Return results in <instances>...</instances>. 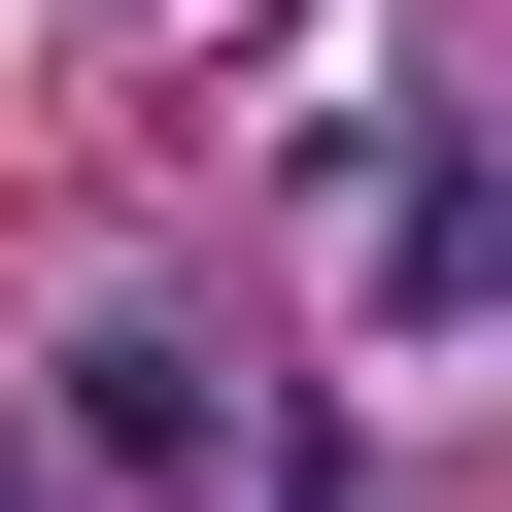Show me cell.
Returning <instances> with one entry per match:
<instances>
[{"instance_id":"6da1fadb","label":"cell","mask_w":512,"mask_h":512,"mask_svg":"<svg viewBox=\"0 0 512 512\" xmlns=\"http://www.w3.org/2000/svg\"><path fill=\"white\" fill-rule=\"evenodd\" d=\"M342 239H376V308H410V342H478V308H512V171H478V137H376V171H342Z\"/></svg>"},{"instance_id":"7a4b0ae2","label":"cell","mask_w":512,"mask_h":512,"mask_svg":"<svg viewBox=\"0 0 512 512\" xmlns=\"http://www.w3.org/2000/svg\"><path fill=\"white\" fill-rule=\"evenodd\" d=\"M69 444H103V478H205V444H239V376H205L171 308H103V342H69Z\"/></svg>"},{"instance_id":"3957f363","label":"cell","mask_w":512,"mask_h":512,"mask_svg":"<svg viewBox=\"0 0 512 512\" xmlns=\"http://www.w3.org/2000/svg\"><path fill=\"white\" fill-rule=\"evenodd\" d=\"M274 512H376V478H342V444H308V478H274Z\"/></svg>"}]
</instances>
